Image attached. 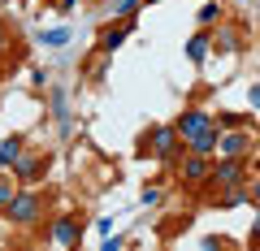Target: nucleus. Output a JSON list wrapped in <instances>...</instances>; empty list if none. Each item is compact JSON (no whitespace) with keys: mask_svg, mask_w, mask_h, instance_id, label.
Instances as JSON below:
<instances>
[{"mask_svg":"<svg viewBox=\"0 0 260 251\" xmlns=\"http://www.w3.org/2000/svg\"><path fill=\"white\" fill-rule=\"evenodd\" d=\"M186 56H191L195 65H204V56H208V35H195L191 44H186Z\"/></svg>","mask_w":260,"mask_h":251,"instance_id":"9b49d317","label":"nucleus"},{"mask_svg":"<svg viewBox=\"0 0 260 251\" xmlns=\"http://www.w3.org/2000/svg\"><path fill=\"white\" fill-rule=\"evenodd\" d=\"M191 143V152H200V156H208V152H217V143H221V134L213 130V126H208L204 134H195V139H186Z\"/></svg>","mask_w":260,"mask_h":251,"instance_id":"1a4fd4ad","label":"nucleus"},{"mask_svg":"<svg viewBox=\"0 0 260 251\" xmlns=\"http://www.w3.org/2000/svg\"><path fill=\"white\" fill-rule=\"evenodd\" d=\"M208 126H213V117H208L204 109H191V113H182V117H178V134H182V139H195V134H204Z\"/></svg>","mask_w":260,"mask_h":251,"instance_id":"20e7f679","label":"nucleus"},{"mask_svg":"<svg viewBox=\"0 0 260 251\" xmlns=\"http://www.w3.org/2000/svg\"><path fill=\"white\" fill-rule=\"evenodd\" d=\"M52 242H56V247H74V242H78V225L70 221V217H61V221L52 225Z\"/></svg>","mask_w":260,"mask_h":251,"instance_id":"6e6552de","label":"nucleus"},{"mask_svg":"<svg viewBox=\"0 0 260 251\" xmlns=\"http://www.w3.org/2000/svg\"><path fill=\"white\" fill-rule=\"evenodd\" d=\"M13 173H18L22 182H35V177L48 173V156H22L18 165H13Z\"/></svg>","mask_w":260,"mask_h":251,"instance_id":"423d86ee","label":"nucleus"},{"mask_svg":"<svg viewBox=\"0 0 260 251\" xmlns=\"http://www.w3.org/2000/svg\"><path fill=\"white\" fill-rule=\"evenodd\" d=\"M13 195H18V191H13V182H9V177H0V208H9Z\"/></svg>","mask_w":260,"mask_h":251,"instance_id":"4468645a","label":"nucleus"},{"mask_svg":"<svg viewBox=\"0 0 260 251\" xmlns=\"http://www.w3.org/2000/svg\"><path fill=\"white\" fill-rule=\"evenodd\" d=\"M39 208H44V199H39L35 191H18V195L9 199V208H5V212H9L13 225H30V221L39 217Z\"/></svg>","mask_w":260,"mask_h":251,"instance_id":"f257e3e1","label":"nucleus"},{"mask_svg":"<svg viewBox=\"0 0 260 251\" xmlns=\"http://www.w3.org/2000/svg\"><path fill=\"white\" fill-rule=\"evenodd\" d=\"M217 18H221V9H217V5H204V9H200V22H204V26H208V22H217Z\"/></svg>","mask_w":260,"mask_h":251,"instance_id":"dca6fc26","label":"nucleus"},{"mask_svg":"<svg viewBox=\"0 0 260 251\" xmlns=\"http://www.w3.org/2000/svg\"><path fill=\"white\" fill-rule=\"evenodd\" d=\"M39 39H44V44H52V48H61L65 39H70V30H65V26H61V30H44Z\"/></svg>","mask_w":260,"mask_h":251,"instance_id":"ddd939ff","label":"nucleus"},{"mask_svg":"<svg viewBox=\"0 0 260 251\" xmlns=\"http://www.w3.org/2000/svg\"><path fill=\"white\" fill-rule=\"evenodd\" d=\"M217 48H221V52H230V48H234V35H230V30H221V35H217Z\"/></svg>","mask_w":260,"mask_h":251,"instance_id":"f3484780","label":"nucleus"},{"mask_svg":"<svg viewBox=\"0 0 260 251\" xmlns=\"http://www.w3.org/2000/svg\"><path fill=\"white\" fill-rule=\"evenodd\" d=\"M208 173H213V165H208V156H200V152L182 160V182H204Z\"/></svg>","mask_w":260,"mask_h":251,"instance_id":"0eeeda50","label":"nucleus"},{"mask_svg":"<svg viewBox=\"0 0 260 251\" xmlns=\"http://www.w3.org/2000/svg\"><path fill=\"white\" fill-rule=\"evenodd\" d=\"M256 238H260V221H256Z\"/></svg>","mask_w":260,"mask_h":251,"instance_id":"412c9836","label":"nucleus"},{"mask_svg":"<svg viewBox=\"0 0 260 251\" xmlns=\"http://www.w3.org/2000/svg\"><path fill=\"white\" fill-rule=\"evenodd\" d=\"M0 52H5V26H0Z\"/></svg>","mask_w":260,"mask_h":251,"instance_id":"aec40b11","label":"nucleus"},{"mask_svg":"<svg viewBox=\"0 0 260 251\" xmlns=\"http://www.w3.org/2000/svg\"><path fill=\"white\" fill-rule=\"evenodd\" d=\"M121 39H126V26H117V30H104V35H100V48H117Z\"/></svg>","mask_w":260,"mask_h":251,"instance_id":"f8f14e48","label":"nucleus"},{"mask_svg":"<svg viewBox=\"0 0 260 251\" xmlns=\"http://www.w3.org/2000/svg\"><path fill=\"white\" fill-rule=\"evenodd\" d=\"M251 204H260V177L251 182Z\"/></svg>","mask_w":260,"mask_h":251,"instance_id":"a211bd4d","label":"nucleus"},{"mask_svg":"<svg viewBox=\"0 0 260 251\" xmlns=\"http://www.w3.org/2000/svg\"><path fill=\"white\" fill-rule=\"evenodd\" d=\"M243 177H247V165H243L239 156H230L225 165H213V173H208V182H213L217 191H221V186H239Z\"/></svg>","mask_w":260,"mask_h":251,"instance_id":"f03ea898","label":"nucleus"},{"mask_svg":"<svg viewBox=\"0 0 260 251\" xmlns=\"http://www.w3.org/2000/svg\"><path fill=\"white\" fill-rule=\"evenodd\" d=\"M251 104H256V109H260V87H251Z\"/></svg>","mask_w":260,"mask_h":251,"instance_id":"6ab92c4d","label":"nucleus"},{"mask_svg":"<svg viewBox=\"0 0 260 251\" xmlns=\"http://www.w3.org/2000/svg\"><path fill=\"white\" fill-rule=\"evenodd\" d=\"M18 160H22V139L9 134V139L0 143V165H18Z\"/></svg>","mask_w":260,"mask_h":251,"instance_id":"9d476101","label":"nucleus"},{"mask_svg":"<svg viewBox=\"0 0 260 251\" xmlns=\"http://www.w3.org/2000/svg\"><path fill=\"white\" fill-rule=\"evenodd\" d=\"M148 148L152 152H156V156H174V148H178V126H174V130H169V126H156V130H152L148 134Z\"/></svg>","mask_w":260,"mask_h":251,"instance_id":"39448f33","label":"nucleus"},{"mask_svg":"<svg viewBox=\"0 0 260 251\" xmlns=\"http://www.w3.org/2000/svg\"><path fill=\"white\" fill-rule=\"evenodd\" d=\"M256 148V130H234V134H221V143H217V152H225V156H243V152Z\"/></svg>","mask_w":260,"mask_h":251,"instance_id":"7ed1b4c3","label":"nucleus"},{"mask_svg":"<svg viewBox=\"0 0 260 251\" xmlns=\"http://www.w3.org/2000/svg\"><path fill=\"white\" fill-rule=\"evenodd\" d=\"M135 5H139V0H113V13L126 18V13H135Z\"/></svg>","mask_w":260,"mask_h":251,"instance_id":"2eb2a0df","label":"nucleus"}]
</instances>
